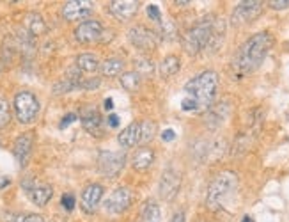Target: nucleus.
Wrapping results in <instances>:
<instances>
[{
	"instance_id": "nucleus-1",
	"label": "nucleus",
	"mask_w": 289,
	"mask_h": 222,
	"mask_svg": "<svg viewBox=\"0 0 289 222\" xmlns=\"http://www.w3.org/2000/svg\"><path fill=\"white\" fill-rule=\"evenodd\" d=\"M273 46V36L263 31L250 36L242 46L238 48L233 59V73L236 79H243L247 75L254 73L263 64L264 57Z\"/></svg>"
},
{
	"instance_id": "nucleus-2",
	"label": "nucleus",
	"mask_w": 289,
	"mask_h": 222,
	"mask_svg": "<svg viewBox=\"0 0 289 222\" xmlns=\"http://www.w3.org/2000/svg\"><path fill=\"white\" fill-rule=\"evenodd\" d=\"M185 100L181 101V109L185 112H206L213 107L218 89V75L213 70H206L195 75L185 84Z\"/></svg>"
},
{
	"instance_id": "nucleus-3",
	"label": "nucleus",
	"mask_w": 289,
	"mask_h": 222,
	"mask_svg": "<svg viewBox=\"0 0 289 222\" xmlns=\"http://www.w3.org/2000/svg\"><path fill=\"white\" fill-rule=\"evenodd\" d=\"M238 188V175L233 171H224L211 181L207 188L206 205L209 210H218L224 203L233 196Z\"/></svg>"
},
{
	"instance_id": "nucleus-4",
	"label": "nucleus",
	"mask_w": 289,
	"mask_h": 222,
	"mask_svg": "<svg viewBox=\"0 0 289 222\" xmlns=\"http://www.w3.org/2000/svg\"><path fill=\"white\" fill-rule=\"evenodd\" d=\"M213 38H215V20L211 16H206L186 32L183 38V44L190 55H197L211 44Z\"/></svg>"
},
{
	"instance_id": "nucleus-5",
	"label": "nucleus",
	"mask_w": 289,
	"mask_h": 222,
	"mask_svg": "<svg viewBox=\"0 0 289 222\" xmlns=\"http://www.w3.org/2000/svg\"><path fill=\"white\" fill-rule=\"evenodd\" d=\"M14 114H16V119L22 125H31L36 121L39 114V101L36 98L34 92L31 91H20L16 92L13 101Z\"/></svg>"
},
{
	"instance_id": "nucleus-6",
	"label": "nucleus",
	"mask_w": 289,
	"mask_h": 222,
	"mask_svg": "<svg viewBox=\"0 0 289 222\" xmlns=\"http://www.w3.org/2000/svg\"><path fill=\"white\" fill-rule=\"evenodd\" d=\"M126 164V155L119 151H101L98 157V169L107 178L119 176Z\"/></svg>"
},
{
	"instance_id": "nucleus-7",
	"label": "nucleus",
	"mask_w": 289,
	"mask_h": 222,
	"mask_svg": "<svg viewBox=\"0 0 289 222\" xmlns=\"http://www.w3.org/2000/svg\"><path fill=\"white\" fill-rule=\"evenodd\" d=\"M261 11H263V2H259V0H245V2H240L234 7L231 20H233L234 25L248 23L252 20H255L261 14Z\"/></svg>"
},
{
	"instance_id": "nucleus-8",
	"label": "nucleus",
	"mask_w": 289,
	"mask_h": 222,
	"mask_svg": "<svg viewBox=\"0 0 289 222\" xmlns=\"http://www.w3.org/2000/svg\"><path fill=\"white\" fill-rule=\"evenodd\" d=\"M131 190L126 187H119L108 196V199L105 201V210H107L108 214L112 215H119L123 212L129 208L131 205Z\"/></svg>"
},
{
	"instance_id": "nucleus-9",
	"label": "nucleus",
	"mask_w": 289,
	"mask_h": 222,
	"mask_svg": "<svg viewBox=\"0 0 289 222\" xmlns=\"http://www.w3.org/2000/svg\"><path fill=\"white\" fill-rule=\"evenodd\" d=\"M181 188V176L172 167L164 171L160 178V197L165 201H172L177 196V192Z\"/></svg>"
},
{
	"instance_id": "nucleus-10",
	"label": "nucleus",
	"mask_w": 289,
	"mask_h": 222,
	"mask_svg": "<svg viewBox=\"0 0 289 222\" xmlns=\"http://www.w3.org/2000/svg\"><path fill=\"white\" fill-rule=\"evenodd\" d=\"M103 36V25L98 20H85L75 29V40L78 43H94V41L101 40Z\"/></svg>"
},
{
	"instance_id": "nucleus-11",
	"label": "nucleus",
	"mask_w": 289,
	"mask_h": 222,
	"mask_svg": "<svg viewBox=\"0 0 289 222\" xmlns=\"http://www.w3.org/2000/svg\"><path fill=\"white\" fill-rule=\"evenodd\" d=\"M92 9H94V5L91 0H69L62 7V16L69 22H75V20L87 18L92 13Z\"/></svg>"
},
{
	"instance_id": "nucleus-12",
	"label": "nucleus",
	"mask_w": 289,
	"mask_h": 222,
	"mask_svg": "<svg viewBox=\"0 0 289 222\" xmlns=\"http://www.w3.org/2000/svg\"><path fill=\"white\" fill-rule=\"evenodd\" d=\"M103 197V187L99 183H91L82 190V197H80V205L85 214H94L98 208L99 201Z\"/></svg>"
},
{
	"instance_id": "nucleus-13",
	"label": "nucleus",
	"mask_w": 289,
	"mask_h": 222,
	"mask_svg": "<svg viewBox=\"0 0 289 222\" xmlns=\"http://www.w3.org/2000/svg\"><path fill=\"white\" fill-rule=\"evenodd\" d=\"M129 41L133 43L135 48H140V50H149L156 44L155 32L146 29L144 25H137L133 29H129Z\"/></svg>"
},
{
	"instance_id": "nucleus-14",
	"label": "nucleus",
	"mask_w": 289,
	"mask_h": 222,
	"mask_svg": "<svg viewBox=\"0 0 289 222\" xmlns=\"http://www.w3.org/2000/svg\"><path fill=\"white\" fill-rule=\"evenodd\" d=\"M32 142H34V139H32L31 133H23L14 140L13 153H14V158H16L18 166L20 167L27 166L29 157H31V153H32Z\"/></svg>"
},
{
	"instance_id": "nucleus-15",
	"label": "nucleus",
	"mask_w": 289,
	"mask_h": 222,
	"mask_svg": "<svg viewBox=\"0 0 289 222\" xmlns=\"http://www.w3.org/2000/svg\"><path fill=\"white\" fill-rule=\"evenodd\" d=\"M108 11L117 18V20H129L131 16H135L138 11V2L135 0H112L108 4Z\"/></svg>"
},
{
	"instance_id": "nucleus-16",
	"label": "nucleus",
	"mask_w": 289,
	"mask_h": 222,
	"mask_svg": "<svg viewBox=\"0 0 289 222\" xmlns=\"http://www.w3.org/2000/svg\"><path fill=\"white\" fill-rule=\"evenodd\" d=\"M117 142L121 144L123 148H133V146L142 142V127H140V123L128 125L121 133L117 135Z\"/></svg>"
},
{
	"instance_id": "nucleus-17",
	"label": "nucleus",
	"mask_w": 289,
	"mask_h": 222,
	"mask_svg": "<svg viewBox=\"0 0 289 222\" xmlns=\"http://www.w3.org/2000/svg\"><path fill=\"white\" fill-rule=\"evenodd\" d=\"M25 190L32 203L38 206H44L53 196V188L44 183H32V187H25Z\"/></svg>"
},
{
	"instance_id": "nucleus-18",
	"label": "nucleus",
	"mask_w": 289,
	"mask_h": 222,
	"mask_svg": "<svg viewBox=\"0 0 289 222\" xmlns=\"http://www.w3.org/2000/svg\"><path fill=\"white\" fill-rule=\"evenodd\" d=\"M80 121H82V127L85 128L89 133H99L101 127H103V118L101 114L98 112V109L91 107V109H83L82 116H80Z\"/></svg>"
},
{
	"instance_id": "nucleus-19",
	"label": "nucleus",
	"mask_w": 289,
	"mask_h": 222,
	"mask_svg": "<svg viewBox=\"0 0 289 222\" xmlns=\"http://www.w3.org/2000/svg\"><path fill=\"white\" fill-rule=\"evenodd\" d=\"M153 162H155V153H153L151 149H147V148L138 149L133 157V169L147 171L153 166Z\"/></svg>"
},
{
	"instance_id": "nucleus-20",
	"label": "nucleus",
	"mask_w": 289,
	"mask_h": 222,
	"mask_svg": "<svg viewBox=\"0 0 289 222\" xmlns=\"http://www.w3.org/2000/svg\"><path fill=\"white\" fill-rule=\"evenodd\" d=\"M99 70H101V75L112 79V77H117V75L123 73V70H124V62H123L121 59H117V57H110V59L101 62Z\"/></svg>"
},
{
	"instance_id": "nucleus-21",
	"label": "nucleus",
	"mask_w": 289,
	"mask_h": 222,
	"mask_svg": "<svg viewBox=\"0 0 289 222\" xmlns=\"http://www.w3.org/2000/svg\"><path fill=\"white\" fill-rule=\"evenodd\" d=\"M77 68L85 73H94L96 70H99L98 57L94 53H80L77 57Z\"/></svg>"
},
{
	"instance_id": "nucleus-22",
	"label": "nucleus",
	"mask_w": 289,
	"mask_h": 222,
	"mask_svg": "<svg viewBox=\"0 0 289 222\" xmlns=\"http://www.w3.org/2000/svg\"><path fill=\"white\" fill-rule=\"evenodd\" d=\"M179 68H181L179 59H177L176 55H168L160 62V68H158V70H160L162 77H174V75L179 71Z\"/></svg>"
},
{
	"instance_id": "nucleus-23",
	"label": "nucleus",
	"mask_w": 289,
	"mask_h": 222,
	"mask_svg": "<svg viewBox=\"0 0 289 222\" xmlns=\"http://www.w3.org/2000/svg\"><path fill=\"white\" fill-rule=\"evenodd\" d=\"M25 23H27V29H29V32H31L32 36L43 34V32L46 31V23H44V20L39 16V14L31 13L25 18Z\"/></svg>"
},
{
	"instance_id": "nucleus-24",
	"label": "nucleus",
	"mask_w": 289,
	"mask_h": 222,
	"mask_svg": "<svg viewBox=\"0 0 289 222\" xmlns=\"http://www.w3.org/2000/svg\"><path fill=\"white\" fill-rule=\"evenodd\" d=\"M142 219L144 222H160L162 219L160 206L156 205L155 201H147L142 208Z\"/></svg>"
},
{
	"instance_id": "nucleus-25",
	"label": "nucleus",
	"mask_w": 289,
	"mask_h": 222,
	"mask_svg": "<svg viewBox=\"0 0 289 222\" xmlns=\"http://www.w3.org/2000/svg\"><path fill=\"white\" fill-rule=\"evenodd\" d=\"M140 73L138 71H128V73L121 75V86L126 91H137L140 88Z\"/></svg>"
},
{
	"instance_id": "nucleus-26",
	"label": "nucleus",
	"mask_w": 289,
	"mask_h": 222,
	"mask_svg": "<svg viewBox=\"0 0 289 222\" xmlns=\"http://www.w3.org/2000/svg\"><path fill=\"white\" fill-rule=\"evenodd\" d=\"M140 127H142V142H149V140L155 137V130H156L155 123L144 121V123H140Z\"/></svg>"
},
{
	"instance_id": "nucleus-27",
	"label": "nucleus",
	"mask_w": 289,
	"mask_h": 222,
	"mask_svg": "<svg viewBox=\"0 0 289 222\" xmlns=\"http://www.w3.org/2000/svg\"><path fill=\"white\" fill-rule=\"evenodd\" d=\"M9 118H11V110H9V103L4 100V98H0V128L7 125V123H9Z\"/></svg>"
},
{
	"instance_id": "nucleus-28",
	"label": "nucleus",
	"mask_w": 289,
	"mask_h": 222,
	"mask_svg": "<svg viewBox=\"0 0 289 222\" xmlns=\"http://www.w3.org/2000/svg\"><path fill=\"white\" fill-rule=\"evenodd\" d=\"M75 196L73 194H64V196L61 197V205H62V208H66L68 212H71V210L75 208Z\"/></svg>"
},
{
	"instance_id": "nucleus-29",
	"label": "nucleus",
	"mask_w": 289,
	"mask_h": 222,
	"mask_svg": "<svg viewBox=\"0 0 289 222\" xmlns=\"http://www.w3.org/2000/svg\"><path fill=\"white\" fill-rule=\"evenodd\" d=\"M14 222H44V219L38 214H29V215H20Z\"/></svg>"
},
{
	"instance_id": "nucleus-30",
	"label": "nucleus",
	"mask_w": 289,
	"mask_h": 222,
	"mask_svg": "<svg viewBox=\"0 0 289 222\" xmlns=\"http://www.w3.org/2000/svg\"><path fill=\"white\" fill-rule=\"evenodd\" d=\"M147 16L151 18L153 22H160L162 20V13H160V9L156 7V5H147Z\"/></svg>"
},
{
	"instance_id": "nucleus-31",
	"label": "nucleus",
	"mask_w": 289,
	"mask_h": 222,
	"mask_svg": "<svg viewBox=\"0 0 289 222\" xmlns=\"http://www.w3.org/2000/svg\"><path fill=\"white\" fill-rule=\"evenodd\" d=\"M78 119V116L77 114H73V112H69V114H66L64 118H62V121L59 123V128H66V127H69L71 123H75Z\"/></svg>"
},
{
	"instance_id": "nucleus-32",
	"label": "nucleus",
	"mask_w": 289,
	"mask_h": 222,
	"mask_svg": "<svg viewBox=\"0 0 289 222\" xmlns=\"http://www.w3.org/2000/svg\"><path fill=\"white\" fill-rule=\"evenodd\" d=\"M268 5H270L272 9L281 11V9H288L289 7V0H272V2H268Z\"/></svg>"
},
{
	"instance_id": "nucleus-33",
	"label": "nucleus",
	"mask_w": 289,
	"mask_h": 222,
	"mask_svg": "<svg viewBox=\"0 0 289 222\" xmlns=\"http://www.w3.org/2000/svg\"><path fill=\"white\" fill-rule=\"evenodd\" d=\"M99 84H101V80L99 79H91V80H85V82H82V86H80V89H96L99 88Z\"/></svg>"
},
{
	"instance_id": "nucleus-34",
	"label": "nucleus",
	"mask_w": 289,
	"mask_h": 222,
	"mask_svg": "<svg viewBox=\"0 0 289 222\" xmlns=\"http://www.w3.org/2000/svg\"><path fill=\"white\" fill-rule=\"evenodd\" d=\"M162 139H164L165 142H172V140L176 139V132H174L172 128H167L165 132H162Z\"/></svg>"
},
{
	"instance_id": "nucleus-35",
	"label": "nucleus",
	"mask_w": 289,
	"mask_h": 222,
	"mask_svg": "<svg viewBox=\"0 0 289 222\" xmlns=\"http://www.w3.org/2000/svg\"><path fill=\"white\" fill-rule=\"evenodd\" d=\"M107 123L110 128H117L119 127V116H117V114H110L107 118Z\"/></svg>"
},
{
	"instance_id": "nucleus-36",
	"label": "nucleus",
	"mask_w": 289,
	"mask_h": 222,
	"mask_svg": "<svg viewBox=\"0 0 289 222\" xmlns=\"http://www.w3.org/2000/svg\"><path fill=\"white\" fill-rule=\"evenodd\" d=\"M170 222H185V212H177Z\"/></svg>"
},
{
	"instance_id": "nucleus-37",
	"label": "nucleus",
	"mask_w": 289,
	"mask_h": 222,
	"mask_svg": "<svg viewBox=\"0 0 289 222\" xmlns=\"http://www.w3.org/2000/svg\"><path fill=\"white\" fill-rule=\"evenodd\" d=\"M103 107L107 110H112L114 109V100H112V98H107V100L103 101Z\"/></svg>"
},
{
	"instance_id": "nucleus-38",
	"label": "nucleus",
	"mask_w": 289,
	"mask_h": 222,
	"mask_svg": "<svg viewBox=\"0 0 289 222\" xmlns=\"http://www.w3.org/2000/svg\"><path fill=\"white\" fill-rule=\"evenodd\" d=\"M242 222H254V219H252V217H248V215H245V217L242 219Z\"/></svg>"
}]
</instances>
